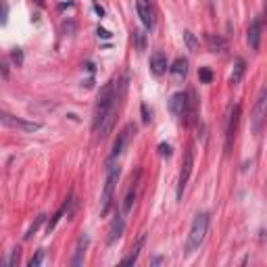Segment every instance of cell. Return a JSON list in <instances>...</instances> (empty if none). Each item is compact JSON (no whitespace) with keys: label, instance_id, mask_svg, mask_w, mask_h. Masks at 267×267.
<instances>
[{"label":"cell","instance_id":"cell-1","mask_svg":"<svg viewBox=\"0 0 267 267\" xmlns=\"http://www.w3.org/2000/svg\"><path fill=\"white\" fill-rule=\"evenodd\" d=\"M123 84H119L117 80H109L102 90L98 92L96 104H94V119H92V128L98 134L100 140L109 138L115 119H117V102H119V88Z\"/></svg>","mask_w":267,"mask_h":267},{"label":"cell","instance_id":"cell-2","mask_svg":"<svg viewBox=\"0 0 267 267\" xmlns=\"http://www.w3.org/2000/svg\"><path fill=\"white\" fill-rule=\"evenodd\" d=\"M117 180H119V165L115 163V159H109V161H106V180H104L102 197H100V217H104L111 209Z\"/></svg>","mask_w":267,"mask_h":267},{"label":"cell","instance_id":"cell-3","mask_svg":"<svg viewBox=\"0 0 267 267\" xmlns=\"http://www.w3.org/2000/svg\"><path fill=\"white\" fill-rule=\"evenodd\" d=\"M209 232V213H199L194 217L192 225H190V234H188V242H186V255H192L194 251H199L201 244L205 242Z\"/></svg>","mask_w":267,"mask_h":267},{"label":"cell","instance_id":"cell-4","mask_svg":"<svg viewBox=\"0 0 267 267\" xmlns=\"http://www.w3.org/2000/svg\"><path fill=\"white\" fill-rule=\"evenodd\" d=\"M192 167H194V146L190 144L184 152V159H182V169H180V180H177V199H182L184 194V188L190 180V173H192Z\"/></svg>","mask_w":267,"mask_h":267},{"label":"cell","instance_id":"cell-5","mask_svg":"<svg viewBox=\"0 0 267 267\" xmlns=\"http://www.w3.org/2000/svg\"><path fill=\"white\" fill-rule=\"evenodd\" d=\"M0 121L5 123L9 128H15V130H21V132H38L42 130V123H35V121H25L21 117H15L7 111H0Z\"/></svg>","mask_w":267,"mask_h":267},{"label":"cell","instance_id":"cell-6","mask_svg":"<svg viewBox=\"0 0 267 267\" xmlns=\"http://www.w3.org/2000/svg\"><path fill=\"white\" fill-rule=\"evenodd\" d=\"M238 121H240V104H234L232 113H230L227 128H225V155L232 152L234 140H236V130H238Z\"/></svg>","mask_w":267,"mask_h":267},{"label":"cell","instance_id":"cell-7","mask_svg":"<svg viewBox=\"0 0 267 267\" xmlns=\"http://www.w3.org/2000/svg\"><path fill=\"white\" fill-rule=\"evenodd\" d=\"M134 134H136V126H134V123H128V126L117 134V140H115V144H113V150H111L109 159H117L123 150H126V146L130 144V140H132Z\"/></svg>","mask_w":267,"mask_h":267},{"label":"cell","instance_id":"cell-8","mask_svg":"<svg viewBox=\"0 0 267 267\" xmlns=\"http://www.w3.org/2000/svg\"><path fill=\"white\" fill-rule=\"evenodd\" d=\"M136 11H138L140 21L144 23V27L146 29H152L157 19H155V9H152L150 0H138V3H136Z\"/></svg>","mask_w":267,"mask_h":267},{"label":"cell","instance_id":"cell-9","mask_svg":"<svg viewBox=\"0 0 267 267\" xmlns=\"http://www.w3.org/2000/svg\"><path fill=\"white\" fill-rule=\"evenodd\" d=\"M265 106H267V92H265V88H263V90L259 92V98H257V104H255V115H253V130H255V134H259L263 130Z\"/></svg>","mask_w":267,"mask_h":267},{"label":"cell","instance_id":"cell-10","mask_svg":"<svg viewBox=\"0 0 267 267\" xmlns=\"http://www.w3.org/2000/svg\"><path fill=\"white\" fill-rule=\"evenodd\" d=\"M186 109H188V92H175L169 100V111L180 121H184Z\"/></svg>","mask_w":267,"mask_h":267},{"label":"cell","instance_id":"cell-11","mask_svg":"<svg viewBox=\"0 0 267 267\" xmlns=\"http://www.w3.org/2000/svg\"><path fill=\"white\" fill-rule=\"evenodd\" d=\"M138 177H140V171H136V177H132L130 182V188H128V194L126 199H123V207H121V213L123 215H128L134 207V201H136V190H138Z\"/></svg>","mask_w":267,"mask_h":267},{"label":"cell","instance_id":"cell-12","mask_svg":"<svg viewBox=\"0 0 267 267\" xmlns=\"http://www.w3.org/2000/svg\"><path fill=\"white\" fill-rule=\"evenodd\" d=\"M167 69H169V65H167V57H165V52L157 50L155 55L150 57V71H152L155 75H163V73H167Z\"/></svg>","mask_w":267,"mask_h":267},{"label":"cell","instance_id":"cell-13","mask_svg":"<svg viewBox=\"0 0 267 267\" xmlns=\"http://www.w3.org/2000/svg\"><path fill=\"white\" fill-rule=\"evenodd\" d=\"M261 31H263V25H261V19H255L251 23V27H248V44H251L253 50H259L261 46Z\"/></svg>","mask_w":267,"mask_h":267},{"label":"cell","instance_id":"cell-14","mask_svg":"<svg viewBox=\"0 0 267 267\" xmlns=\"http://www.w3.org/2000/svg\"><path fill=\"white\" fill-rule=\"evenodd\" d=\"M144 240H146V234H140V236H138V240L134 242V246H132L130 255L121 261L123 265H134V263L138 261V257H140V251H142V246H144Z\"/></svg>","mask_w":267,"mask_h":267},{"label":"cell","instance_id":"cell-15","mask_svg":"<svg viewBox=\"0 0 267 267\" xmlns=\"http://www.w3.org/2000/svg\"><path fill=\"white\" fill-rule=\"evenodd\" d=\"M123 227H126V223H123L121 215H117V219H113V223H111V227H109V238H106V242H109V244H115V240H119L121 234H123Z\"/></svg>","mask_w":267,"mask_h":267},{"label":"cell","instance_id":"cell-16","mask_svg":"<svg viewBox=\"0 0 267 267\" xmlns=\"http://www.w3.org/2000/svg\"><path fill=\"white\" fill-rule=\"evenodd\" d=\"M169 71H171V75L173 78H177V80H184L186 78V73H188V61L186 59H175L173 63H171V67H169Z\"/></svg>","mask_w":267,"mask_h":267},{"label":"cell","instance_id":"cell-17","mask_svg":"<svg viewBox=\"0 0 267 267\" xmlns=\"http://www.w3.org/2000/svg\"><path fill=\"white\" fill-rule=\"evenodd\" d=\"M207 46L213 52H221L227 48V40L221 38V35H215V33H207Z\"/></svg>","mask_w":267,"mask_h":267},{"label":"cell","instance_id":"cell-18","mask_svg":"<svg viewBox=\"0 0 267 267\" xmlns=\"http://www.w3.org/2000/svg\"><path fill=\"white\" fill-rule=\"evenodd\" d=\"M86 246H88V236H82L80 242H78V248H75V257L71 259V265L78 267L84 263V255H86Z\"/></svg>","mask_w":267,"mask_h":267},{"label":"cell","instance_id":"cell-19","mask_svg":"<svg viewBox=\"0 0 267 267\" xmlns=\"http://www.w3.org/2000/svg\"><path fill=\"white\" fill-rule=\"evenodd\" d=\"M67 205H69V201H67V203H65V205H63V207H61V209H59V211L55 213V215H52V219L48 221V225H46V232H48V234H50L52 230L57 227V223H59V221L63 219V215H65V213H67V215H71V211L67 209Z\"/></svg>","mask_w":267,"mask_h":267},{"label":"cell","instance_id":"cell-20","mask_svg":"<svg viewBox=\"0 0 267 267\" xmlns=\"http://www.w3.org/2000/svg\"><path fill=\"white\" fill-rule=\"evenodd\" d=\"M184 42H186V46H188V50H190V52H199L201 44H199V40H197V35H194L190 29H186V31H184Z\"/></svg>","mask_w":267,"mask_h":267},{"label":"cell","instance_id":"cell-21","mask_svg":"<svg viewBox=\"0 0 267 267\" xmlns=\"http://www.w3.org/2000/svg\"><path fill=\"white\" fill-rule=\"evenodd\" d=\"M244 69H246V63H244V59H238L236 61V69H234V73H232V78H230V84H238L240 80H242V75H244Z\"/></svg>","mask_w":267,"mask_h":267},{"label":"cell","instance_id":"cell-22","mask_svg":"<svg viewBox=\"0 0 267 267\" xmlns=\"http://www.w3.org/2000/svg\"><path fill=\"white\" fill-rule=\"evenodd\" d=\"M199 78H201V82H203V84H211V82H213V73H211V69H209V67H201Z\"/></svg>","mask_w":267,"mask_h":267},{"label":"cell","instance_id":"cell-23","mask_svg":"<svg viewBox=\"0 0 267 267\" xmlns=\"http://www.w3.org/2000/svg\"><path fill=\"white\" fill-rule=\"evenodd\" d=\"M42 261H44V251L40 248V251L29 259V263H27V265H29V267H38V265H42Z\"/></svg>","mask_w":267,"mask_h":267},{"label":"cell","instance_id":"cell-24","mask_svg":"<svg viewBox=\"0 0 267 267\" xmlns=\"http://www.w3.org/2000/svg\"><path fill=\"white\" fill-rule=\"evenodd\" d=\"M44 217H46V215H40V217H38V219H35V221H33V223H31V227H29V232H27V234H25V238H31V236H33V234H35V232H38V227H40V225H42V221H44Z\"/></svg>","mask_w":267,"mask_h":267},{"label":"cell","instance_id":"cell-25","mask_svg":"<svg viewBox=\"0 0 267 267\" xmlns=\"http://www.w3.org/2000/svg\"><path fill=\"white\" fill-rule=\"evenodd\" d=\"M19 257H21V251H19V248H15V251L11 253V257L7 259V265H17V263H19Z\"/></svg>","mask_w":267,"mask_h":267},{"label":"cell","instance_id":"cell-26","mask_svg":"<svg viewBox=\"0 0 267 267\" xmlns=\"http://www.w3.org/2000/svg\"><path fill=\"white\" fill-rule=\"evenodd\" d=\"M11 57H13V61L17 63V67H21V65H23V52H21L19 48H15Z\"/></svg>","mask_w":267,"mask_h":267},{"label":"cell","instance_id":"cell-27","mask_svg":"<svg viewBox=\"0 0 267 267\" xmlns=\"http://www.w3.org/2000/svg\"><path fill=\"white\" fill-rule=\"evenodd\" d=\"M159 152H161V157H171V146L161 142V144H159Z\"/></svg>","mask_w":267,"mask_h":267},{"label":"cell","instance_id":"cell-28","mask_svg":"<svg viewBox=\"0 0 267 267\" xmlns=\"http://www.w3.org/2000/svg\"><path fill=\"white\" fill-rule=\"evenodd\" d=\"M134 38L138 40V50H144V33H142V31H134Z\"/></svg>","mask_w":267,"mask_h":267},{"label":"cell","instance_id":"cell-29","mask_svg":"<svg viewBox=\"0 0 267 267\" xmlns=\"http://www.w3.org/2000/svg\"><path fill=\"white\" fill-rule=\"evenodd\" d=\"M142 121H144V123H148V121H150V115H148L146 104H142Z\"/></svg>","mask_w":267,"mask_h":267},{"label":"cell","instance_id":"cell-30","mask_svg":"<svg viewBox=\"0 0 267 267\" xmlns=\"http://www.w3.org/2000/svg\"><path fill=\"white\" fill-rule=\"evenodd\" d=\"M98 35H102V38H109V35H111V33H109V31H106V29H100V27H98Z\"/></svg>","mask_w":267,"mask_h":267},{"label":"cell","instance_id":"cell-31","mask_svg":"<svg viewBox=\"0 0 267 267\" xmlns=\"http://www.w3.org/2000/svg\"><path fill=\"white\" fill-rule=\"evenodd\" d=\"M159 263H163V259H161V257H155V259H152V265H159Z\"/></svg>","mask_w":267,"mask_h":267}]
</instances>
